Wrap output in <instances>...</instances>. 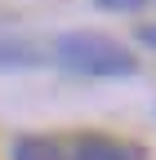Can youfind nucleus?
Returning <instances> with one entry per match:
<instances>
[{
	"label": "nucleus",
	"mask_w": 156,
	"mask_h": 160,
	"mask_svg": "<svg viewBox=\"0 0 156 160\" xmlns=\"http://www.w3.org/2000/svg\"><path fill=\"white\" fill-rule=\"evenodd\" d=\"M58 62L76 76H112V80L138 71L134 53L103 31H67L58 40Z\"/></svg>",
	"instance_id": "nucleus-1"
},
{
	"label": "nucleus",
	"mask_w": 156,
	"mask_h": 160,
	"mask_svg": "<svg viewBox=\"0 0 156 160\" xmlns=\"http://www.w3.org/2000/svg\"><path fill=\"white\" fill-rule=\"evenodd\" d=\"M71 160H138V156L121 142H112V138H81Z\"/></svg>",
	"instance_id": "nucleus-2"
},
{
	"label": "nucleus",
	"mask_w": 156,
	"mask_h": 160,
	"mask_svg": "<svg viewBox=\"0 0 156 160\" xmlns=\"http://www.w3.org/2000/svg\"><path fill=\"white\" fill-rule=\"evenodd\" d=\"M13 160H67L63 147L54 138H18L13 142Z\"/></svg>",
	"instance_id": "nucleus-3"
},
{
	"label": "nucleus",
	"mask_w": 156,
	"mask_h": 160,
	"mask_svg": "<svg viewBox=\"0 0 156 160\" xmlns=\"http://www.w3.org/2000/svg\"><path fill=\"white\" fill-rule=\"evenodd\" d=\"M23 62H36V53H27L23 45H0V67H23Z\"/></svg>",
	"instance_id": "nucleus-4"
},
{
	"label": "nucleus",
	"mask_w": 156,
	"mask_h": 160,
	"mask_svg": "<svg viewBox=\"0 0 156 160\" xmlns=\"http://www.w3.org/2000/svg\"><path fill=\"white\" fill-rule=\"evenodd\" d=\"M98 5H107V9H138L143 0H98Z\"/></svg>",
	"instance_id": "nucleus-5"
}]
</instances>
